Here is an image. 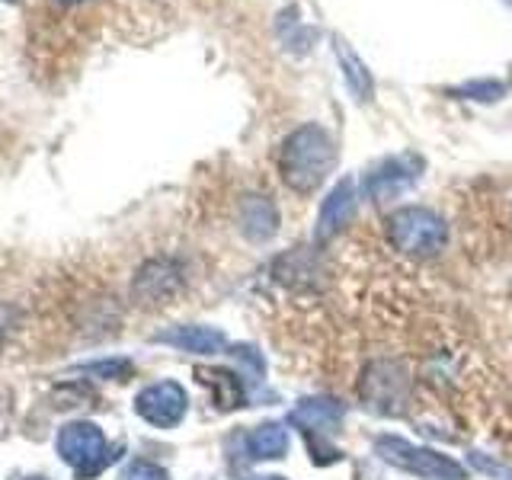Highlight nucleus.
Returning <instances> with one entry per match:
<instances>
[{
	"label": "nucleus",
	"mask_w": 512,
	"mask_h": 480,
	"mask_svg": "<svg viewBox=\"0 0 512 480\" xmlns=\"http://www.w3.org/2000/svg\"><path fill=\"white\" fill-rule=\"evenodd\" d=\"M336 167V141L324 125L308 122L285 138L279 154V173L298 196H311Z\"/></svg>",
	"instance_id": "nucleus-1"
},
{
	"label": "nucleus",
	"mask_w": 512,
	"mask_h": 480,
	"mask_svg": "<svg viewBox=\"0 0 512 480\" xmlns=\"http://www.w3.org/2000/svg\"><path fill=\"white\" fill-rule=\"evenodd\" d=\"M388 240L407 256H436L448 240V224L426 205H404L388 215Z\"/></svg>",
	"instance_id": "nucleus-2"
},
{
	"label": "nucleus",
	"mask_w": 512,
	"mask_h": 480,
	"mask_svg": "<svg viewBox=\"0 0 512 480\" xmlns=\"http://www.w3.org/2000/svg\"><path fill=\"white\" fill-rule=\"evenodd\" d=\"M375 452L381 461H388L391 468H400L407 474L426 477V480H468L464 464L455 458H448L442 452H432L426 445H413L400 436H378L375 439Z\"/></svg>",
	"instance_id": "nucleus-3"
},
{
	"label": "nucleus",
	"mask_w": 512,
	"mask_h": 480,
	"mask_svg": "<svg viewBox=\"0 0 512 480\" xmlns=\"http://www.w3.org/2000/svg\"><path fill=\"white\" fill-rule=\"evenodd\" d=\"M58 455L64 458V464H71L80 480H90L96 474H103L119 452L106 442L100 426L68 423L58 432Z\"/></svg>",
	"instance_id": "nucleus-4"
},
{
	"label": "nucleus",
	"mask_w": 512,
	"mask_h": 480,
	"mask_svg": "<svg viewBox=\"0 0 512 480\" xmlns=\"http://www.w3.org/2000/svg\"><path fill=\"white\" fill-rule=\"evenodd\" d=\"M410 394V378L397 362H372L362 375V397L375 413H400Z\"/></svg>",
	"instance_id": "nucleus-5"
},
{
	"label": "nucleus",
	"mask_w": 512,
	"mask_h": 480,
	"mask_svg": "<svg viewBox=\"0 0 512 480\" xmlns=\"http://www.w3.org/2000/svg\"><path fill=\"white\" fill-rule=\"evenodd\" d=\"M189 410V397L183 391V384L176 381H157L148 384L135 397V413L144 423H151L157 429H173L183 423V416Z\"/></svg>",
	"instance_id": "nucleus-6"
},
{
	"label": "nucleus",
	"mask_w": 512,
	"mask_h": 480,
	"mask_svg": "<svg viewBox=\"0 0 512 480\" xmlns=\"http://www.w3.org/2000/svg\"><path fill=\"white\" fill-rule=\"evenodd\" d=\"M416 180H420V160L413 154H400V157H388L375 164L365 173V192L372 202H388L397 199L400 192H407Z\"/></svg>",
	"instance_id": "nucleus-7"
},
{
	"label": "nucleus",
	"mask_w": 512,
	"mask_h": 480,
	"mask_svg": "<svg viewBox=\"0 0 512 480\" xmlns=\"http://www.w3.org/2000/svg\"><path fill=\"white\" fill-rule=\"evenodd\" d=\"M180 288H183V269L173 260H151L135 276V295L144 304H167Z\"/></svg>",
	"instance_id": "nucleus-8"
},
{
	"label": "nucleus",
	"mask_w": 512,
	"mask_h": 480,
	"mask_svg": "<svg viewBox=\"0 0 512 480\" xmlns=\"http://www.w3.org/2000/svg\"><path fill=\"white\" fill-rule=\"evenodd\" d=\"M356 202H359L356 183H352V176H346V180H340V186H333V192L324 199V205H320L314 237L330 240L333 234H340L352 221V215H356Z\"/></svg>",
	"instance_id": "nucleus-9"
},
{
	"label": "nucleus",
	"mask_w": 512,
	"mask_h": 480,
	"mask_svg": "<svg viewBox=\"0 0 512 480\" xmlns=\"http://www.w3.org/2000/svg\"><path fill=\"white\" fill-rule=\"evenodd\" d=\"M343 413L346 407L330 397H308L288 413V423L298 426L304 436H330L343 423Z\"/></svg>",
	"instance_id": "nucleus-10"
},
{
	"label": "nucleus",
	"mask_w": 512,
	"mask_h": 480,
	"mask_svg": "<svg viewBox=\"0 0 512 480\" xmlns=\"http://www.w3.org/2000/svg\"><path fill=\"white\" fill-rule=\"evenodd\" d=\"M237 224L253 244H263L279 231V208L269 196H244L237 208Z\"/></svg>",
	"instance_id": "nucleus-11"
},
{
	"label": "nucleus",
	"mask_w": 512,
	"mask_h": 480,
	"mask_svg": "<svg viewBox=\"0 0 512 480\" xmlns=\"http://www.w3.org/2000/svg\"><path fill=\"white\" fill-rule=\"evenodd\" d=\"M154 343H167L183 352H196V356H215L228 346V336L215 327H170L154 336Z\"/></svg>",
	"instance_id": "nucleus-12"
},
{
	"label": "nucleus",
	"mask_w": 512,
	"mask_h": 480,
	"mask_svg": "<svg viewBox=\"0 0 512 480\" xmlns=\"http://www.w3.org/2000/svg\"><path fill=\"white\" fill-rule=\"evenodd\" d=\"M336 58H340V71H343V80H346L349 93L356 96L359 103H368V100H372L375 80H372V74H368L365 61L349 48V42L336 39Z\"/></svg>",
	"instance_id": "nucleus-13"
},
{
	"label": "nucleus",
	"mask_w": 512,
	"mask_h": 480,
	"mask_svg": "<svg viewBox=\"0 0 512 480\" xmlns=\"http://www.w3.org/2000/svg\"><path fill=\"white\" fill-rule=\"evenodd\" d=\"M247 448L260 461H279L288 455V429L282 423H263L247 436Z\"/></svg>",
	"instance_id": "nucleus-14"
},
{
	"label": "nucleus",
	"mask_w": 512,
	"mask_h": 480,
	"mask_svg": "<svg viewBox=\"0 0 512 480\" xmlns=\"http://www.w3.org/2000/svg\"><path fill=\"white\" fill-rule=\"evenodd\" d=\"M196 375H199L202 384H208V388H212L215 404H218L221 410H231V407H240V404H244V388H240L237 375L224 372V368H199Z\"/></svg>",
	"instance_id": "nucleus-15"
},
{
	"label": "nucleus",
	"mask_w": 512,
	"mask_h": 480,
	"mask_svg": "<svg viewBox=\"0 0 512 480\" xmlns=\"http://www.w3.org/2000/svg\"><path fill=\"white\" fill-rule=\"evenodd\" d=\"M452 93L471 96V100H480V103H493V100H500V96L506 93V84H500V80H474V84H464V87H458Z\"/></svg>",
	"instance_id": "nucleus-16"
},
{
	"label": "nucleus",
	"mask_w": 512,
	"mask_h": 480,
	"mask_svg": "<svg viewBox=\"0 0 512 480\" xmlns=\"http://www.w3.org/2000/svg\"><path fill=\"white\" fill-rule=\"evenodd\" d=\"M87 375H103V378H125L132 375V362L128 359H109V362H93V365H84Z\"/></svg>",
	"instance_id": "nucleus-17"
},
{
	"label": "nucleus",
	"mask_w": 512,
	"mask_h": 480,
	"mask_svg": "<svg viewBox=\"0 0 512 480\" xmlns=\"http://www.w3.org/2000/svg\"><path fill=\"white\" fill-rule=\"evenodd\" d=\"M119 480H170V477L164 468H157V464H151V461H132L122 471Z\"/></svg>",
	"instance_id": "nucleus-18"
},
{
	"label": "nucleus",
	"mask_w": 512,
	"mask_h": 480,
	"mask_svg": "<svg viewBox=\"0 0 512 480\" xmlns=\"http://www.w3.org/2000/svg\"><path fill=\"white\" fill-rule=\"evenodd\" d=\"M471 464L480 471V474H487V477H500V480H512V471L506 468V464H500V461H490V458H484L480 452H471Z\"/></svg>",
	"instance_id": "nucleus-19"
},
{
	"label": "nucleus",
	"mask_w": 512,
	"mask_h": 480,
	"mask_svg": "<svg viewBox=\"0 0 512 480\" xmlns=\"http://www.w3.org/2000/svg\"><path fill=\"white\" fill-rule=\"evenodd\" d=\"M58 4H64V7H71V4H80V0H58Z\"/></svg>",
	"instance_id": "nucleus-20"
},
{
	"label": "nucleus",
	"mask_w": 512,
	"mask_h": 480,
	"mask_svg": "<svg viewBox=\"0 0 512 480\" xmlns=\"http://www.w3.org/2000/svg\"><path fill=\"white\" fill-rule=\"evenodd\" d=\"M263 480H285V477H263Z\"/></svg>",
	"instance_id": "nucleus-21"
},
{
	"label": "nucleus",
	"mask_w": 512,
	"mask_h": 480,
	"mask_svg": "<svg viewBox=\"0 0 512 480\" xmlns=\"http://www.w3.org/2000/svg\"><path fill=\"white\" fill-rule=\"evenodd\" d=\"M29 480H42V477H29Z\"/></svg>",
	"instance_id": "nucleus-22"
},
{
	"label": "nucleus",
	"mask_w": 512,
	"mask_h": 480,
	"mask_svg": "<svg viewBox=\"0 0 512 480\" xmlns=\"http://www.w3.org/2000/svg\"><path fill=\"white\" fill-rule=\"evenodd\" d=\"M506 4H509V7H512V0H506Z\"/></svg>",
	"instance_id": "nucleus-23"
}]
</instances>
